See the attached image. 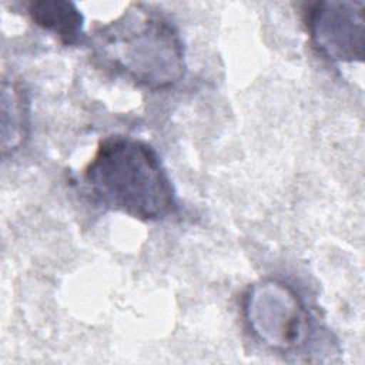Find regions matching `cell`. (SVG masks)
<instances>
[{"mask_svg": "<svg viewBox=\"0 0 365 365\" xmlns=\"http://www.w3.org/2000/svg\"><path fill=\"white\" fill-rule=\"evenodd\" d=\"M84 182L101 207L141 221L177 211L175 191L157 151L130 135L104 138L84 170Z\"/></svg>", "mask_w": 365, "mask_h": 365, "instance_id": "6da1fadb", "label": "cell"}, {"mask_svg": "<svg viewBox=\"0 0 365 365\" xmlns=\"http://www.w3.org/2000/svg\"><path fill=\"white\" fill-rule=\"evenodd\" d=\"M96 54L137 86L165 90L185 73L184 47L175 27L143 3L131 4L94 31Z\"/></svg>", "mask_w": 365, "mask_h": 365, "instance_id": "7a4b0ae2", "label": "cell"}, {"mask_svg": "<svg viewBox=\"0 0 365 365\" xmlns=\"http://www.w3.org/2000/svg\"><path fill=\"white\" fill-rule=\"evenodd\" d=\"M244 311L250 329L272 349L291 351L307 338L308 314L295 292L282 282L264 281L250 288Z\"/></svg>", "mask_w": 365, "mask_h": 365, "instance_id": "3957f363", "label": "cell"}, {"mask_svg": "<svg viewBox=\"0 0 365 365\" xmlns=\"http://www.w3.org/2000/svg\"><path fill=\"white\" fill-rule=\"evenodd\" d=\"M364 3L327 0L311 4L305 24L317 51L334 63H362Z\"/></svg>", "mask_w": 365, "mask_h": 365, "instance_id": "277c9868", "label": "cell"}, {"mask_svg": "<svg viewBox=\"0 0 365 365\" xmlns=\"http://www.w3.org/2000/svg\"><path fill=\"white\" fill-rule=\"evenodd\" d=\"M30 20L54 34L66 46L77 44L83 37L84 17L73 1L36 0L26 6Z\"/></svg>", "mask_w": 365, "mask_h": 365, "instance_id": "5b68a950", "label": "cell"}, {"mask_svg": "<svg viewBox=\"0 0 365 365\" xmlns=\"http://www.w3.org/2000/svg\"><path fill=\"white\" fill-rule=\"evenodd\" d=\"M29 98L23 86L3 80L1 84V154L16 153L29 135Z\"/></svg>", "mask_w": 365, "mask_h": 365, "instance_id": "8992f818", "label": "cell"}]
</instances>
